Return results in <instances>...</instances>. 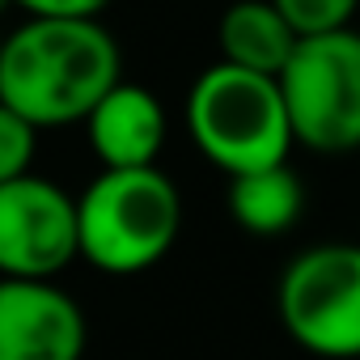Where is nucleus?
Masks as SVG:
<instances>
[{"label":"nucleus","instance_id":"nucleus-1","mask_svg":"<svg viewBox=\"0 0 360 360\" xmlns=\"http://www.w3.org/2000/svg\"><path fill=\"white\" fill-rule=\"evenodd\" d=\"M123 81V51L102 18H26L0 39V102L39 131L85 123Z\"/></svg>","mask_w":360,"mask_h":360},{"label":"nucleus","instance_id":"nucleus-2","mask_svg":"<svg viewBox=\"0 0 360 360\" xmlns=\"http://www.w3.org/2000/svg\"><path fill=\"white\" fill-rule=\"evenodd\" d=\"M187 131L195 148L229 178L280 165L297 144L280 77L229 60H217L195 77L187 94Z\"/></svg>","mask_w":360,"mask_h":360},{"label":"nucleus","instance_id":"nucleus-3","mask_svg":"<svg viewBox=\"0 0 360 360\" xmlns=\"http://www.w3.org/2000/svg\"><path fill=\"white\" fill-rule=\"evenodd\" d=\"M81 259L106 276H136L161 263L183 229V195L157 165L102 169L77 195Z\"/></svg>","mask_w":360,"mask_h":360},{"label":"nucleus","instance_id":"nucleus-4","mask_svg":"<svg viewBox=\"0 0 360 360\" xmlns=\"http://www.w3.org/2000/svg\"><path fill=\"white\" fill-rule=\"evenodd\" d=\"M288 339L322 360H360V242H318L288 259L276 284Z\"/></svg>","mask_w":360,"mask_h":360},{"label":"nucleus","instance_id":"nucleus-5","mask_svg":"<svg viewBox=\"0 0 360 360\" xmlns=\"http://www.w3.org/2000/svg\"><path fill=\"white\" fill-rule=\"evenodd\" d=\"M297 144L309 153L360 148V30L305 34L280 72Z\"/></svg>","mask_w":360,"mask_h":360},{"label":"nucleus","instance_id":"nucleus-6","mask_svg":"<svg viewBox=\"0 0 360 360\" xmlns=\"http://www.w3.org/2000/svg\"><path fill=\"white\" fill-rule=\"evenodd\" d=\"M81 259L77 200L39 174L0 183V276L56 280Z\"/></svg>","mask_w":360,"mask_h":360},{"label":"nucleus","instance_id":"nucleus-7","mask_svg":"<svg viewBox=\"0 0 360 360\" xmlns=\"http://www.w3.org/2000/svg\"><path fill=\"white\" fill-rule=\"evenodd\" d=\"M89 326L56 280L0 276V360H81Z\"/></svg>","mask_w":360,"mask_h":360},{"label":"nucleus","instance_id":"nucleus-8","mask_svg":"<svg viewBox=\"0 0 360 360\" xmlns=\"http://www.w3.org/2000/svg\"><path fill=\"white\" fill-rule=\"evenodd\" d=\"M89 148L102 169H136L157 165L165 148V106L153 89L136 81H119L85 119Z\"/></svg>","mask_w":360,"mask_h":360},{"label":"nucleus","instance_id":"nucleus-9","mask_svg":"<svg viewBox=\"0 0 360 360\" xmlns=\"http://www.w3.org/2000/svg\"><path fill=\"white\" fill-rule=\"evenodd\" d=\"M301 34L297 26L276 9V0H238L217 22V47L221 60L280 77L284 64L292 60Z\"/></svg>","mask_w":360,"mask_h":360},{"label":"nucleus","instance_id":"nucleus-10","mask_svg":"<svg viewBox=\"0 0 360 360\" xmlns=\"http://www.w3.org/2000/svg\"><path fill=\"white\" fill-rule=\"evenodd\" d=\"M301 208H305V187L288 161L229 178V217L246 233H259V238L288 233L301 221Z\"/></svg>","mask_w":360,"mask_h":360},{"label":"nucleus","instance_id":"nucleus-11","mask_svg":"<svg viewBox=\"0 0 360 360\" xmlns=\"http://www.w3.org/2000/svg\"><path fill=\"white\" fill-rule=\"evenodd\" d=\"M34 148H39V127L26 115H18L13 106L0 102V183L30 174Z\"/></svg>","mask_w":360,"mask_h":360},{"label":"nucleus","instance_id":"nucleus-12","mask_svg":"<svg viewBox=\"0 0 360 360\" xmlns=\"http://www.w3.org/2000/svg\"><path fill=\"white\" fill-rule=\"evenodd\" d=\"M276 9L297 26V34H326L352 26L360 0H276Z\"/></svg>","mask_w":360,"mask_h":360},{"label":"nucleus","instance_id":"nucleus-13","mask_svg":"<svg viewBox=\"0 0 360 360\" xmlns=\"http://www.w3.org/2000/svg\"><path fill=\"white\" fill-rule=\"evenodd\" d=\"M110 0H18L26 18H102Z\"/></svg>","mask_w":360,"mask_h":360},{"label":"nucleus","instance_id":"nucleus-14","mask_svg":"<svg viewBox=\"0 0 360 360\" xmlns=\"http://www.w3.org/2000/svg\"><path fill=\"white\" fill-rule=\"evenodd\" d=\"M13 5H18V0H0V13H9Z\"/></svg>","mask_w":360,"mask_h":360}]
</instances>
